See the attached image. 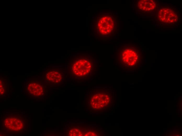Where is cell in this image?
I'll return each mask as SVG.
<instances>
[{"label":"cell","mask_w":182,"mask_h":136,"mask_svg":"<svg viewBox=\"0 0 182 136\" xmlns=\"http://www.w3.org/2000/svg\"><path fill=\"white\" fill-rule=\"evenodd\" d=\"M5 128L14 132L22 131L25 125L24 119L21 116H11L6 118L4 121Z\"/></svg>","instance_id":"cell-1"},{"label":"cell","mask_w":182,"mask_h":136,"mask_svg":"<svg viewBox=\"0 0 182 136\" xmlns=\"http://www.w3.org/2000/svg\"><path fill=\"white\" fill-rule=\"evenodd\" d=\"M159 20L166 24H172L177 22L178 17L177 13L172 9L168 7L162 8L158 12Z\"/></svg>","instance_id":"cell-2"},{"label":"cell","mask_w":182,"mask_h":136,"mask_svg":"<svg viewBox=\"0 0 182 136\" xmlns=\"http://www.w3.org/2000/svg\"><path fill=\"white\" fill-rule=\"evenodd\" d=\"M92 64L88 60L81 59L75 62L73 64L72 71L75 75L78 76H84L90 71Z\"/></svg>","instance_id":"cell-3"},{"label":"cell","mask_w":182,"mask_h":136,"mask_svg":"<svg viewBox=\"0 0 182 136\" xmlns=\"http://www.w3.org/2000/svg\"><path fill=\"white\" fill-rule=\"evenodd\" d=\"M98 27L101 34L104 35L108 34L112 32L114 28L113 20L110 16H103L99 20Z\"/></svg>","instance_id":"cell-4"},{"label":"cell","mask_w":182,"mask_h":136,"mask_svg":"<svg viewBox=\"0 0 182 136\" xmlns=\"http://www.w3.org/2000/svg\"><path fill=\"white\" fill-rule=\"evenodd\" d=\"M123 61L129 66L135 65L139 59L138 55L134 50L132 48H128L124 50L122 55Z\"/></svg>","instance_id":"cell-5"},{"label":"cell","mask_w":182,"mask_h":136,"mask_svg":"<svg viewBox=\"0 0 182 136\" xmlns=\"http://www.w3.org/2000/svg\"><path fill=\"white\" fill-rule=\"evenodd\" d=\"M139 9L145 12H150L153 10L156 7V3L154 0H142L138 3Z\"/></svg>","instance_id":"cell-6"},{"label":"cell","mask_w":182,"mask_h":136,"mask_svg":"<svg viewBox=\"0 0 182 136\" xmlns=\"http://www.w3.org/2000/svg\"><path fill=\"white\" fill-rule=\"evenodd\" d=\"M29 93L35 96H41L43 92V88L40 84L36 83H31L27 86Z\"/></svg>","instance_id":"cell-7"},{"label":"cell","mask_w":182,"mask_h":136,"mask_svg":"<svg viewBox=\"0 0 182 136\" xmlns=\"http://www.w3.org/2000/svg\"><path fill=\"white\" fill-rule=\"evenodd\" d=\"M46 78L48 81L56 83L60 82L62 78L61 74L57 71H52L46 74Z\"/></svg>","instance_id":"cell-8"},{"label":"cell","mask_w":182,"mask_h":136,"mask_svg":"<svg viewBox=\"0 0 182 136\" xmlns=\"http://www.w3.org/2000/svg\"><path fill=\"white\" fill-rule=\"evenodd\" d=\"M82 135V131L77 128L71 129L69 132V135L70 136H81Z\"/></svg>","instance_id":"cell-9"},{"label":"cell","mask_w":182,"mask_h":136,"mask_svg":"<svg viewBox=\"0 0 182 136\" xmlns=\"http://www.w3.org/2000/svg\"><path fill=\"white\" fill-rule=\"evenodd\" d=\"M166 109H167V107H166Z\"/></svg>","instance_id":"cell-10"}]
</instances>
